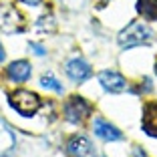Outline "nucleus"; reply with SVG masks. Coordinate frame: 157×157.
Returning <instances> with one entry per match:
<instances>
[{
    "instance_id": "nucleus-1",
    "label": "nucleus",
    "mask_w": 157,
    "mask_h": 157,
    "mask_svg": "<svg viewBox=\"0 0 157 157\" xmlns=\"http://www.w3.org/2000/svg\"><path fill=\"white\" fill-rule=\"evenodd\" d=\"M149 40H151V30L143 22H139V20L129 22L127 28H123L119 33V44L123 48H133V46H139V44H147Z\"/></svg>"
},
{
    "instance_id": "nucleus-2",
    "label": "nucleus",
    "mask_w": 157,
    "mask_h": 157,
    "mask_svg": "<svg viewBox=\"0 0 157 157\" xmlns=\"http://www.w3.org/2000/svg\"><path fill=\"white\" fill-rule=\"evenodd\" d=\"M10 105H12L14 111H18L22 117H33L40 109V99L33 91L18 89V91H14L10 95Z\"/></svg>"
},
{
    "instance_id": "nucleus-3",
    "label": "nucleus",
    "mask_w": 157,
    "mask_h": 157,
    "mask_svg": "<svg viewBox=\"0 0 157 157\" xmlns=\"http://www.w3.org/2000/svg\"><path fill=\"white\" fill-rule=\"evenodd\" d=\"M24 30L20 12L10 4H0V34H14Z\"/></svg>"
},
{
    "instance_id": "nucleus-4",
    "label": "nucleus",
    "mask_w": 157,
    "mask_h": 157,
    "mask_svg": "<svg viewBox=\"0 0 157 157\" xmlns=\"http://www.w3.org/2000/svg\"><path fill=\"white\" fill-rule=\"evenodd\" d=\"M91 113V105L81 97H71L65 103V117L69 123H81Z\"/></svg>"
},
{
    "instance_id": "nucleus-5",
    "label": "nucleus",
    "mask_w": 157,
    "mask_h": 157,
    "mask_svg": "<svg viewBox=\"0 0 157 157\" xmlns=\"http://www.w3.org/2000/svg\"><path fill=\"white\" fill-rule=\"evenodd\" d=\"M67 151L71 157H95V147L83 135H75L67 143Z\"/></svg>"
},
{
    "instance_id": "nucleus-6",
    "label": "nucleus",
    "mask_w": 157,
    "mask_h": 157,
    "mask_svg": "<svg viewBox=\"0 0 157 157\" xmlns=\"http://www.w3.org/2000/svg\"><path fill=\"white\" fill-rule=\"evenodd\" d=\"M99 83L109 93H123L125 89H127V81H125L119 73H113V71H103V73L99 75Z\"/></svg>"
},
{
    "instance_id": "nucleus-7",
    "label": "nucleus",
    "mask_w": 157,
    "mask_h": 157,
    "mask_svg": "<svg viewBox=\"0 0 157 157\" xmlns=\"http://www.w3.org/2000/svg\"><path fill=\"white\" fill-rule=\"evenodd\" d=\"M67 75L73 78L75 83H83L91 77V67L83 59H73L67 63Z\"/></svg>"
},
{
    "instance_id": "nucleus-8",
    "label": "nucleus",
    "mask_w": 157,
    "mask_h": 157,
    "mask_svg": "<svg viewBox=\"0 0 157 157\" xmlns=\"http://www.w3.org/2000/svg\"><path fill=\"white\" fill-rule=\"evenodd\" d=\"M93 129H95L97 137H101L103 141H119V139L123 137L121 131L117 129V127H113V125L109 123V121H105V119H95Z\"/></svg>"
},
{
    "instance_id": "nucleus-9",
    "label": "nucleus",
    "mask_w": 157,
    "mask_h": 157,
    "mask_svg": "<svg viewBox=\"0 0 157 157\" xmlns=\"http://www.w3.org/2000/svg\"><path fill=\"white\" fill-rule=\"evenodd\" d=\"M143 131L151 137H157V101L147 103L143 109Z\"/></svg>"
},
{
    "instance_id": "nucleus-10",
    "label": "nucleus",
    "mask_w": 157,
    "mask_h": 157,
    "mask_svg": "<svg viewBox=\"0 0 157 157\" xmlns=\"http://www.w3.org/2000/svg\"><path fill=\"white\" fill-rule=\"evenodd\" d=\"M6 75H8L10 81H16V83H24L30 77V65L26 60H16L6 69Z\"/></svg>"
},
{
    "instance_id": "nucleus-11",
    "label": "nucleus",
    "mask_w": 157,
    "mask_h": 157,
    "mask_svg": "<svg viewBox=\"0 0 157 157\" xmlns=\"http://www.w3.org/2000/svg\"><path fill=\"white\" fill-rule=\"evenodd\" d=\"M14 149V131L0 119V157H6Z\"/></svg>"
},
{
    "instance_id": "nucleus-12",
    "label": "nucleus",
    "mask_w": 157,
    "mask_h": 157,
    "mask_svg": "<svg viewBox=\"0 0 157 157\" xmlns=\"http://www.w3.org/2000/svg\"><path fill=\"white\" fill-rule=\"evenodd\" d=\"M137 12L145 20H157V0H137Z\"/></svg>"
},
{
    "instance_id": "nucleus-13",
    "label": "nucleus",
    "mask_w": 157,
    "mask_h": 157,
    "mask_svg": "<svg viewBox=\"0 0 157 157\" xmlns=\"http://www.w3.org/2000/svg\"><path fill=\"white\" fill-rule=\"evenodd\" d=\"M40 85L44 89H51V91H55V93H63V87H60V83L56 81L52 75H42V78H40Z\"/></svg>"
},
{
    "instance_id": "nucleus-14",
    "label": "nucleus",
    "mask_w": 157,
    "mask_h": 157,
    "mask_svg": "<svg viewBox=\"0 0 157 157\" xmlns=\"http://www.w3.org/2000/svg\"><path fill=\"white\" fill-rule=\"evenodd\" d=\"M30 48H33V51L36 52L38 56H42V55H44V52H46L44 48H42V46H40V44H36V42H30Z\"/></svg>"
},
{
    "instance_id": "nucleus-15",
    "label": "nucleus",
    "mask_w": 157,
    "mask_h": 157,
    "mask_svg": "<svg viewBox=\"0 0 157 157\" xmlns=\"http://www.w3.org/2000/svg\"><path fill=\"white\" fill-rule=\"evenodd\" d=\"M20 2H24V4H28V6H38L42 0H20Z\"/></svg>"
},
{
    "instance_id": "nucleus-16",
    "label": "nucleus",
    "mask_w": 157,
    "mask_h": 157,
    "mask_svg": "<svg viewBox=\"0 0 157 157\" xmlns=\"http://www.w3.org/2000/svg\"><path fill=\"white\" fill-rule=\"evenodd\" d=\"M4 60V48H2V44H0V63Z\"/></svg>"
},
{
    "instance_id": "nucleus-17",
    "label": "nucleus",
    "mask_w": 157,
    "mask_h": 157,
    "mask_svg": "<svg viewBox=\"0 0 157 157\" xmlns=\"http://www.w3.org/2000/svg\"><path fill=\"white\" fill-rule=\"evenodd\" d=\"M155 73H157V67H155Z\"/></svg>"
}]
</instances>
